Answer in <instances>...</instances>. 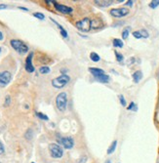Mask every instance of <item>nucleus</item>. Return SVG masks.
<instances>
[{"instance_id":"obj_13","label":"nucleus","mask_w":159,"mask_h":163,"mask_svg":"<svg viewBox=\"0 0 159 163\" xmlns=\"http://www.w3.org/2000/svg\"><path fill=\"white\" fill-rule=\"evenodd\" d=\"M95 79L98 80V81L101 82V83H108V82H110V76H108V74H106V73L95 77Z\"/></svg>"},{"instance_id":"obj_5","label":"nucleus","mask_w":159,"mask_h":163,"mask_svg":"<svg viewBox=\"0 0 159 163\" xmlns=\"http://www.w3.org/2000/svg\"><path fill=\"white\" fill-rule=\"evenodd\" d=\"M50 154L53 158H61L63 155V150L59 144H50L49 146Z\"/></svg>"},{"instance_id":"obj_25","label":"nucleus","mask_w":159,"mask_h":163,"mask_svg":"<svg viewBox=\"0 0 159 163\" xmlns=\"http://www.w3.org/2000/svg\"><path fill=\"white\" fill-rule=\"evenodd\" d=\"M118 98H119V101H120V104L122 107H126L127 106V103H126V100H125L124 96L123 95H119L118 96Z\"/></svg>"},{"instance_id":"obj_21","label":"nucleus","mask_w":159,"mask_h":163,"mask_svg":"<svg viewBox=\"0 0 159 163\" xmlns=\"http://www.w3.org/2000/svg\"><path fill=\"white\" fill-rule=\"evenodd\" d=\"M114 54H115V56H116V61L117 62H123V60H124V56L122 55V54H120V53H118L117 51H114Z\"/></svg>"},{"instance_id":"obj_4","label":"nucleus","mask_w":159,"mask_h":163,"mask_svg":"<svg viewBox=\"0 0 159 163\" xmlns=\"http://www.w3.org/2000/svg\"><path fill=\"white\" fill-rule=\"evenodd\" d=\"M69 80H70V77L68 76L67 74H61V76L56 77V78L52 80V85H53L54 88L60 89L65 87V85L69 82Z\"/></svg>"},{"instance_id":"obj_37","label":"nucleus","mask_w":159,"mask_h":163,"mask_svg":"<svg viewBox=\"0 0 159 163\" xmlns=\"http://www.w3.org/2000/svg\"><path fill=\"white\" fill-rule=\"evenodd\" d=\"M4 36H3V33H2L1 31H0V40H3Z\"/></svg>"},{"instance_id":"obj_17","label":"nucleus","mask_w":159,"mask_h":163,"mask_svg":"<svg viewBox=\"0 0 159 163\" xmlns=\"http://www.w3.org/2000/svg\"><path fill=\"white\" fill-rule=\"evenodd\" d=\"M116 146H117V141H113L108 150V154H112V153L115 152Z\"/></svg>"},{"instance_id":"obj_2","label":"nucleus","mask_w":159,"mask_h":163,"mask_svg":"<svg viewBox=\"0 0 159 163\" xmlns=\"http://www.w3.org/2000/svg\"><path fill=\"white\" fill-rule=\"evenodd\" d=\"M75 27L82 32H89L92 28V20L89 18H84L75 23Z\"/></svg>"},{"instance_id":"obj_9","label":"nucleus","mask_w":159,"mask_h":163,"mask_svg":"<svg viewBox=\"0 0 159 163\" xmlns=\"http://www.w3.org/2000/svg\"><path fill=\"white\" fill-rule=\"evenodd\" d=\"M54 6H55L56 10L59 11L60 13H63V14H71L73 12V9L71 7H68V6H65V5H63V4H59L57 2L54 1Z\"/></svg>"},{"instance_id":"obj_24","label":"nucleus","mask_w":159,"mask_h":163,"mask_svg":"<svg viewBox=\"0 0 159 163\" xmlns=\"http://www.w3.org/2000/svg\"><path fill=\"white\" fill-rule=\"evenodd\" d=\"M159 6V0H153V1H151L150 3H149V7H150L151 9H155L156 7Z\"/></svg>"},{"instance_id":"obj_40","label":"nucleus","mask_w":159,"mask_h":163,"mask_svg":"<svg viewBox=\"0 0 159 163\" xmlns=\"http://www.w3.org/2000/svg\"><path fill=\"white\" fill-rule=\"evenodd\" d=\"M31 163H35V162H31Z\"/></svg>"},{"instance_id":"obj_27","label":"nucleus","mask_w":159,"mask_h":163,"mask_svg":"<svg viewBox=\"0 0 159 163\" xmlns=\"http://www.w3.org/2000/svg\"><path fill=\"white\" fill-rule=\"evenodd\" d=\"M140 32H141V35H142V37H143V38H148V37L149 36L148 31L146 29H141V30H140Z\"/></svg>"},{"instance_id":"obj_20","label":"nucleus","mask_w":159,"mask_h":163,"mask_svg":"<svg viewBox=\"0 0 159 163\" xmlns=\"http://www.w3.org/2000/svg\"><path fill=\"white\" fill-rule=\"evenodd\" d=\"M129 34H130V27H128L122 31V38L123 39H127L128 36H129Z\"/></svg>"},{"instance_id":"obj_1","label":"nucleus","mask_w":159,"mask_h":163,"mask_svg":"<svg viewBox=\"0 0 159 163\" xmlns=\"http://www.w3.org/2000/svg\"><path fill=\"white\" fill-rule=\"evenodd\" d=\"M11 46L13 47L14 50H16L19 54H25L28 52V46L25 42H23L22 40L18 39H12L10 41Z\"/></svg>"},{"instance_id":"obj_12","label":"nucleus","mask_w":159,"mask_h":163,"mask_svg":"<svg viewBox=\"0 0 159 163\" xmlns=\"http://www.w3.org/2000/svg\"><path fill=\"white\" fill-rule=\"evenodd\" d=\"M89 71L91 72V74L93 75L94 77H97V76H99V75L106 73L104 69H102V68H98V67H89Z\"/></svg>"},{"instance_id":"obj_7","label":"nucleus","mask_w":159,"mask_h":163,"mask_svg":"<svg viewBox=\"0 0 159 163\" xmlns=\"http://www.w3.org/2000/svg\"><path fill=\"white\" fill-rule=\"evenodd\" d=\"M110 15L114 18H123L129 15L130 11L127 8H116V9H111L110 11Z\"/></svg>"},{"instance_id":"obj_8","label":"nucleus","mask_w":159,"mask_h":163,"mask_svg":"<svg viewBox=\"0 0 159 163\" xmlns=\"http://www.w3.org/2000/svg\"><path fill=\"white\" fill-rule=\"evenodd\" d=\"M12 74L9 71L0 72V87H5L10 83Z\"/></svg>"},{"instance_id":"obj_16","label":"nucleus","mask_w":159,"mask_h":163,"mask_svg":"<svg viewBox=\"0 0 159 163\" xmlns=\"http://www.w3.org/2000/svg\"><path fill=\"white\" fill-rule=\"evenodd\" d=\"M112 44H113V47H114V48H123V46H124V43H123L122 40L118 39V38L113 39Z\"/></svg>"},{"instance_id":"obj_33","label":"nucleus","mask_w":159,"mask_h":163,"mask_svg":"<svg viewBox=\"0 0 159 163\" xmlns=\"http://www.w3.org/2000/svg\"><path fill=\"white\" fill-rule=\"evenodd\" d=\"M133 3H134V1H132V0H129V1H127V3H125V5L132 7L133 6Z\"/></svg>"},{"instance_id":"obj_10","label":"nucleus","mask_w":159,"mask_h":163,"mask_svg":"<svg viewBox=\"0 0 159 163\" xmlns=\"http://www.w3.org/2000/svg\"><path fill=\"white\" fill-rule=\"evenodd\" d=\"M32 58H33V53L30 52V53L28 54L27 60H25V70H27L28 73H32V72H34V70H35V68L32 65Z\"/></svg>"},{"instance_id":"obj_14","label":"nucleus","mask_w":159,"mask_h":163,"mask_svg":"<svg viewBox=\"0 0 159 163\" xmlns=\"http://www.w3.org/2000/svg\"><path fill=\"white\" fill-rule=\"evenodd\" d=\"M132 77L135 83H139V82L141 81V79L143 78V72H142L141 70H138V71H136L135 73H133Z\"/></svg>"},{"instance_id":"obj_18","label":"nucleus","mask_w":159,"mask_h":163,"mask_svg":"<svg viewBox=\"0 0 159 163\" xmlns=\"http://www.w3.org/2000/svg\"><path fill=\"white\" fill-rule=\"evenodd\" d=\"M90 59H91L93 62L97 63V62H99V61L101 60V57L99 56V54L95 53V52H92V53L90 54Z\"/></svg>"},{"instance_id":"obj_3","label":"nucleus","mask_w":159,"mask_h":163,"mask_svg":"<svg viewBox=\"0 0 159 163\" xmlns=\"http://www.w3.org/2000/svg\"><path fill=\"white\" fill-rule=\"evenodd\" d=\"M66 105H67V95L65 92H61L56 97V106L60 112H63L66 108Z\"/></svg>"},{"instance_id":"obj_31","label":"nucleus","mask_w":159,"mask_h":163,"mask_svg":"<svg viewBox=\"0 0 159 163\" xmlns=\"http://www.w3.org/2000/svg\"><path fill=\"white\" fill-rule=\"evenodd\" d=\"M4 152H5V148H4L3 144H2L1 142H0V155L3 154Z\"/></svg>"},{"instance_id":"obj_22","label":"nucleus","mask_w":159,"mask_h":163,"mask_svg":"<svg viewBox=\"0 0 159 163\" xmlns=\"http://www.w3.org/2000/svg\"><path fill=\"white\" fill-rule=\"evenodd\" d=\"M35 114H36V116L38 117V118H40V119H42V120H49V117L47 116V115H45V114H43V113H41V112H35Z\"/></svg>"},{"instance_id":"obj_36","label":"nucleus","mask_w":159,"mask_h":163,"mask_svg":"<svg viewBox=\"0 0 159 163\" xmlns=\"http://www.w3.org/2000/svg\"><path fill=\"white\" fill-rule=\"evenodd\" d=\"M134 61H135V59H134V58H132L131 60L128 61V63H134Z\"/></svg>"},{"instance_id":"obj_19","label":"nucleus","mask_w":159,"mask_h":163,"mask_svg":"<svg viewBox=\"0 0 159 163\" xmlns=\"http://www.w3.org/2000/svg\"><path fill=\"white\" fill-rule=\"evenodd\" d=\"M51 71V69H50L49 67H47V65H43V67H41L39 68V72L41 73V74H48Z\"/></svg>"},{"instance_id":"obj_15","label":"nucleus","mask_w":159,"mask_h":163,"mask_svg":"<svg viewBox=\"0 0 159 163\" xmlns=\"http://www.w3.org/2000/svg\"><path fill=\"white\" fill-rule=\"evenodd\" d=\"M51 21H53V22L55 23L57 25H58L59 29H60V31H61V36H63V38H67V37H68V34H67V31H66V30L65 29V28H63V27H61V25H60V23H57L55 20H53V19H51Z\"/></svg>"},{"instance_id":"obj_28","label":"nucleus","mask_w":159,"mask_h":163,"mask_svg":"<svg viewBox=\"0 0 159 163\" xmlns=\"http://www.w3.org/2000/svg\"><path fill=\"white\" fill-rule=\"evenodd\" d=\"M133 36L135 37V38H137V39H141V38H143L142 37V35H141V32H140V30H137V31H133Z\"/></svg>"},{"instance_id":"obj_32","label":"nucleus","mask_w":159,"mask_h":163,"mask_svg":"<svg viewBox=\"0 0 159 163\" xmlns=\"http://www.w3.org/2000/svg\"><path fill=\"white\" fill-rule=\"evenodd\" d=\"M80 159H81V160H78V163H85V162L87 161V156L81 157Z\"/></svg>"},{"instance_id":"obj_39","label":"nucleus","mask_w":159,"mask_h":163,"mask_svg":"<svg viewBox=\"0 0 159 163\" xmlns=\"http://www.w3.org/2000/svg\"><path fill=\"white\" fill-rule=\"evenodd\" d=\"M0 52H1V48H0Z\"/></svg>"},{"instance_id":"obj_34","label":"nucleus","mask_w":159,"mask_h":163,"mask_svg":"<svg viewBox=\"0 0 159 163\" xmlns=\"http://www.w3.org/2000/svg\"><path fill=\"white\" fill-rule=\"evenodd\" d=\"M7 5H5V4H0V10H2V9H6L7 8Z\"/></svg>"},{"instance_id":"obj_29","label":"nucleus","mask_w":159,"mask_h":163,"mask_svg":"<svg viewBox=\"0 0 159 163\" xmlns=\"http://www.w3.org/2000/svg\"><path fill=\"white\" fill-rule=\"evenodd\" d=\"M10 104H11V97L9 95H7L5 97V103H4V106H5V107H9Z\"/></svg>"},{"instance_id":"obj_6","label":"nucleus","mask_w":159,"mask_h":163,"mask_svg":"<svg viewBox=\"0 0 159 163\" xmlns=\"http://www.w3.org/2000/svg\"><path fill=\"white\" fill-rule=\"evenodd\" d=\"M57 141H58V144H60V146H63L65 150H70L74 146V141L71 137H61L58 135Z\"/></svg>"},{"instance_id":"obj_23","label":"nucleus","mask_w":159,"mask_h":163,"mask_svg":"<svg viewBox=\"0 0 159 163\" xmlns=\"http://www.w3.org/2000/svg\"><path fill=\"white\" fill-rule=\"evenodd\" d=\"M127 110H133V112H137V110H138L137 105L134 103V102H132V103L130 104V106H128V107H127Z\"/></svg>"},{"instance_id":"obj_35","label":"nucleus","mask_w":159,"mask_h":163,"mask_svg":"<svg viewBox=\"0 0 159 163\" xmlns=\"http://www.w3.org/2000/svg\"><path fill=\"white\" fill-rule=\"evenodd\" d=\"M19 9H21V10H25V11H28V9L25 8V7H19Z\"/></svg>"},{"instance_id":"obj_11","label":"nucleus","mask_w":159,"mask_h":163,"mask_svg":"<svg viewBox=\"0 0 159 163\" xmlns=\"http://www.w3.org/2000/svg\"><path fill=\"white\" fill-rule=\"evenodd\" d=\"M94 2L101 7H108L114 3V1H112V0H95Z\"/></svg>"},{"instance_id":"obj_38","label":"nucleus","mask_w":159,"mask_h":163,"mask_svg":"<svg viewBox=\"0 0 159 163\" xmlns=\"http://www.w3.org/2000/svg\"><path fill=\"white\" fill-rule=\"evenodd\" d=\"M104 163H111V161H110V159H108V160H106V162H104Z\"/></svg>"},{"instance_id":"obj_26","label":"nucleus","mask_w":159,"mask_h":163,"mask_svg":"<svg viewBox=\"0 0 159 163\" xmlns=\"http://www.w3.org/2000/svg\"><path fill=\"white\" fill-rule=\"evenodd\" d=\"M33 16H34L35 18L39 19V20H44V19H45V16H44V14H42V13H39V12H36V13H33Z\"/></svg>"},{"instance_id":"obj_30","label":"nucleus","mask_w":159,"mask_h":163,"mask_svg":"<svg viewBox=\"0 0 159 163\" xmlns=\"http://www.w3.org/2000/svg\"><path fill=\"white\" fill-rule=\"evenodd\" d=\"M31 138H32V131L29 129L27 132V133H25V139H27V140H30Z\"/></svg>"},{"instance_id":"obj_41","label":"nucleus","mask_w":159,"mask_h":163,"mask_svg":"<svg viewBox=\"0 0 159 163\" xmlns=\"http://www.w3.org/2000/svg\"><path fill=\"white\" fill-rule=\"evenodd\" d=\"M0 163H1V162H0Z\"/></svg>"}]
</instances>
